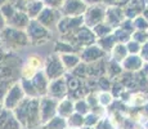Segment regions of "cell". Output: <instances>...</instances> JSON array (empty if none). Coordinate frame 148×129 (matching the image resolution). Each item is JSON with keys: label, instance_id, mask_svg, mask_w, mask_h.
Returning <instances> with one entry per match:
<instances>
[{"label": "cell", "instance_id": "cell-3", "mask_svg": "<svg viewBox=\"0 0 148 129\" xmlns=\"http://www.w3.org/2000/svg\"><path fill=\"white\" fill-rule=\"evenodd\" d=\"M57 106H58V101L49 96L39 98V112H40L41 125H45L54 117V115L57 114Z\"/></svg>", "mask_w": 148, "mask_h": 129}, {"label": "cell", "instance_id": "cell-36", "mask_svg": "<svg viewBox=\"0 0 148 129\" xmlns=\"http://www.w3.org/2000/svg\"><path fill=\"white\" fill-rule=\"evenodd\" d=\"M5 27H7V19L4 18V16L0 12V30H3V28H5Z\"/></svg>", "mask_w": 148, "mask_h": 129}, {"label": "cell", "instance_id": "cell-8", "mask_svg": "<svg viewBox=\"0 0 148 129\" xmlns=\"http://www.w3.org/2000/svg\"><path fill=\"white\" fill-rule=\"evenodd\" d=\"M59 19H61V12H59V9H53V8L44 7V9L41 10L40 14L38 16V18H36V21L39 23H41L44 27L50 30L53 26H57Z\"/></svg>", "mask_w": 148, "mask_h": 129}, {"label": "cell", "instance_id": "cell-13", "mask_svg": "<svg viewBox=\"0 0 148 129\" xmlns=\"http://www.w3.org/2000/svg\"><path fill=\"white\" fill-rule=\"evenodd\" d=\"M81 53H80V59L84 62H88V63H93L95 61H99L102 57L104 56V50H102L98 45H89V47L82 48Z\"/></svg>", "mask_w": 148, "mask_h": 129}, {"label": "cell", "instance_id": "cell-23", "mask_svg": "<svg viewBox=\"0 0 148 129\" xmlns=\"http://www.w3.org/2000/svg\"><path fill=\"white\" fill-rule=\"evenodd\" d=\"M92 30H93V32H94V35L97 38H103V36L111 35V34L113 32V28L111 27V26H108L107 23H104V22L97 25L95 27L92 28Z\"/></svg>", "mask_w": 148, "mask_h": 129}, {"label": "cell", "instance_id": "cell-30", "mask_svg": "<svg viewBox=\"0 0 148 129\" xmlns=\"http://www.w3.org/2000/svg\"><path fill=\"white\" fill-rule=\"evenodd\" d=\"M38 72V70H35L34 67H31L30 65L25 63L23 67L21 68V76L22 79H26V80H31L34 76H35V74Z\"/></svg>", "mask_w": 148, "mask_h": 129}, {"label": "cell", "instance_id": "cell-4", "mask_svg": "<svg viewBox=\"0 0 148 129\" xmlns=\"http://www.w3.org/2000/svg\"><path fill=\"white\" fill-rule=\"evenodd\" d=\"M84 26L89 28L95 27L97 25L104 22L106 17V8L102 4H93L92 7H88L86 12L84 13Z\"/></svg>", "mask_w": 148, "mask_h": 129}, {"label": "cell", "instance_id": "cell-6", "mask_svg": "<svg viewBox=\"0 0 148 129\" xmlns=\"http://www.w3.org/2000/svg\"><path fill=\"white\" fill-rule=\"evenodd\" d=\"M66 68L63 67V63L61 61V57L59 56H49L47 58V61L44 62V72L47 77L50 80H56L58 77L63 76V72Z\"/></svg>", "mask_w": 148, "mask_h": 129}, {"label": "cell", "instance_id": "cell-43", "mask_svg": "<svg viewBox=\"0 0 148 129\" xmlns=\"http://www.w3.org/2000/svg\"><path fill=\"white\" fill-rule=\"evenodd\" d=\"M147 85H148V81H147Z\"/></svg>", "mask_w": 148, "mask_h": 129}, {"label": "cell", "instance_id": "cell-33", "mask_svg": "<svg viewBox=\"0 0 148 129\" xmlns=\"http://www.w3.org/2000/svg\"><path fill=\"white\" fill-rule=\"evenodd\" d=\"M140 44L139 43H136L134 41V40H130V41H127V44H126V49L127 52H129L130 54H138V53H140Z\"/></svg>", "mask_w": 148, "mask_h": 129}, {"label": "cell", "instance_id": "cell-11", "mask_svg": "<svg viewBox=\"0 0 148 129\" xmlns=\"http://www.w3.org/2000/svg\"><path fill=\"white\" fill-rule=\"evenodd\" d=\"M125 19L124 16V9L121 7L117 5H112L110 8H106V17H104V23H107L108 26L115 30L117 28L120 23Z\"/></svg>", "mask_w": 148, "mask_h": 129}, {"label": "cell", "instance_id": "cell-37", "mask_svg": "<svg viewBox=\"0 0 148 129\" xmlns=\"http://www.w3.org/2000/svg\"><path fill=\"white\" fill-rule=\"evenodd\" d=\"M5 56H7V54H5V52H4V49H3V48H1V47H0V63H1V62H3V61H4Z\"/></svg>", "mask_w": 148, "mask_h": 129}, {"label": "cell", "instance_id": "cell-18", "mask_svg": "<svg viewBox=\"0 0 148 129\" xmlns=\"http://www.w3.org/2000/svg\"><path fill=\"white\" fill-rule=\"evenodd\" d=\"M42 9H44V4H42L41 0H32L27 4L26 13L30 17V19H36Z\"/></svg>", "mask_w": 148, "mask_h": 129}, {"label": "cell", "instance_id": "cell-16", "mask_svg": "<svg viewBox=\"0 0 148 129\" xmlns=\"http://www.w3.org/2000/svg\"><path fill=\"white\" fill-rule=\"evenodd\" d=\"M144 62L143 59L140 58V56L138 54H129L124 61L121 62L122 68L127 70L129 72H136V71H140L142 67H143Z\"/></svg>", "mask_w": 148, "mask_h": 129}, {"label": "cell", "instance_id": "cell-38", "mask_svg": "<svg viewBox=\"0 0 148 129\" xmlns=\"http://www.w3.org/2000/svg\"><path fill=\"white\" fill-rule=\"evenodd\" d=\"M142 16L144 17V18L148 21V5H146V8H144V10L142 12Z\"/></svg>", "mask_w": 148, "mask_h": 129}, {"label": "cell", "instance_id": "cell-5", "mask_svg": "<svg viewBox=\"0 0 148 129\" xmlns=\"http://www.w3.org/2000/svg\"><path fill=\"white\" fill-rule=\"evenodd\" d=\"M88 9V4L84 0H63L59 12L63 17H80Z\"/></svg>", "mask_w": 148, "mask_h": 129}, {"label": "cell", "instance_id": "cell-39", "mask_svg": "<svg viewBox=\"0 0 148 129\" xmlns=\"http://www.w3.org/2000/svg\"><path fill=\"white\" fill-rule=\"evenodd\" d=\"M85 3H93V4H98V1H102V0H84Z\"/></svg>", "mask_w": 148, "mask_h": 129}, {"label": "cell", "instance_id": "cell-9", "mask_svg": "<svg viewBox=\"0 0 148 129\" xmlns=\"http://www.w3.org/2000/svg\"><path fill=\"white\" fill-rule=\"evenodd\" d=\"M84 25V17H61V19L57 23L58 31L62 35H66L70 34L72 31L77 30L80 26Z\"/></svg>", "mask_w": 148, "mask_h": 129}, {"label": "cell", "instance_id": "cell-29", "mask_svg": "<svg viewBox=\"0 0 148 129\" xmlns=\"http://www.w3.org/2000/svg\"><path fill=\"white\" fill-rule=\"evenodd\" d=\"M133 26H134V30L136 28L138 31H147L148 30V21L143 16H138L133 19Z\"/></svg>", "mask_w": 148, "mask_h": 129}, {"label": "cell", "instance_id": "cell-22", "mask_svg": "<svg viewBox=\"0 0 148 129\" xmlns=\"http://www.w3.org/2000/svg\"><path fill=\"white\" fill-rule=\"evenodd\" d=\"M67 128V120L61 116H54L52 120L45 124V129H66Z\"/></svg>", "mask_w": 148, "mask_h": 129}, {"label": "cell", "instance_id": "cell-24", "mask_svg": "<svg viewBox=\"0 0 148 129\" xmlns=\"http://www.w3.org/2000/svg\"><path fill=\"white\" fill-rule=\"evenodd\" d=\"M147 101H148V99H147L146 94H143V93H140V92H139V93L132 94L127 103H129L130 106H133V107H142V106H143Z\"/></svg>", "mask_w": 148, "mask_h": 129}, {"label": "cell", "instance_id": "cell-19", "mask_svg": "<svg viewBox=\"0 0 148 129\" xmlns=\"http://www.w3.org/2000/svg\"><path fill=\"white\" fill-rule=\"evenodd\" d=\"M61 57V61L63 63V67L64 68H71V71L76 67L79 63L81 62L80 57L75 53H70V54H59Z\"/></svg>", "mask_w": 148, "mask_h": 129}, {"label": "cell", "instance_id": "cell-10", "mask_svg": "<svg viewBox=\"0 0 148 129\" xmlns=\"http://www.w3.org/2000/svg\"><path fill=\"white\" fill-rule=\"evenodd\" d=\"M67 94H68V89L66 85V80H64L63 76L49 81V87H48V96L49 97L61 101V99L66 98Z\"/></svg>", "mask_w": 148, "mask_h": 129}, {"label": "cell", "instance_id": "cell-41", "mask_svg": "<svg viewBox=\"0 0 148 129\" xmlns=\"http://www.w3.org/2000/svg\"><path fill=\"white\" fill-rule=\"evenodd\" d=\"M81 129H94V128H92V127H84V128H81Z\"/></svg>", "mask_w": 148, "mask_h": 129}, {"label": "cell", "instance_id": "cell-1", "mask_svg": "<svg viewBox=\"0 0 148 129\" xmlns=\"http://www.w3.org/2000/svg\"><path fill=\"white\" fill-rule=\"evenodd\" d=\"M0 41L3 45H5L9 49H19V48H25L26 45L30 44L27 34L23 30H17L10 26H7L5 28L1 30L0 34Z\"/></svg>", "mask_w": 148, "mask_h": 129}, {"label": "cell", "instance_id": "cell-32", "mask_svg": "<svg viewBox=\"0 0 148 129\" xmlns=\"http://www.w3.org/2000/svg\"><path fill=\"white\" fill-rule=\"evenodd\" d=\"M132 40L142 44V43L148 41V35L146 31H135L134 34H132Z\"/></svg>", "mask_w": 148, "mask_h": 129}, {"label": "cell", "instance_id": "cell-15", "mask_svg": "<svg viewBox=\"0 0 148 129\" xmlns=\"http://www.w3.org/2000/svg\"><path fill=\"white\" fill-rule=\"evenodd\" d=\"M30 23V17L27 16L26 12H21V10H16V13L13 14V17L8 21L7 25H9L10 27L17 28V30H26V27Z\"/></svg>", "mask_w": 148, "mask_h": 129}, {"label": "cell", "instance_id": "cell-34", "mask_svg": "<svg viewBox=\"0 0 148 129\" xmlns=\"http://www.w3.org/2000/svg\"><path fill=\"white\" fill-rule=\"evenodd\" d=\"M44 7L48 8H53V9H59L63 3V0H41Z\"/></svg>", "mask_w": 148, "mask_h": 129}, {"label": "cell", "instance_id": "cell-44", "mask_svg": "<svg viewBox=\"0 0 148 129\" xmlns=\"http://www.w3.org/2000/svg\"><path fill=\"white\" fill-rule=\"evenodd\" d=\"M147 31H148V30H147ZM147 35H148V32H147Z\"/></svg>", "mask_w": 148, "mask_h": 129}, {"label": "cell", "instance_id": "cell-28", "mask_svg": "<svg viewBox=\"0 0 148 129\" xmlns=\"http://www.w3.org/2000/svg\"><path fill=\"white\" fill-rule=\"evenodd\" d=\"M73 105H75V112L80 114V115H88V114L90 112V107L85 99H82V101L79 99V101H76Z\"/></svg>", "mask_w": 148, "mask_h": 129}, {"label": "cell", "instance_id": "cell-20", "mask_svg": "<svg viewBox=\"0 0 148 129\" xmlns=\"http://www.w3.org/2000/svg\"><path fill=\"white\" fill-rule=\"evenodd\" d=\"M111 54H112L113 61H116V62L120 63V62H122L127 56H129V52H127V49H126V45L119 43V44H116L115 47H113V49L111 50Z\"/></svg>", "mask_w": 148, "mask_h": 129}, {"label": "cell", "instance_id": "cell-40", "mask_svg": "<svg viewBox=\"0 0 148 129\" xmlns=\"http://www.w3.org/2000/svg\"><path fill=\"white\" fill-rule=\"evenodd\" d=\"M5 3H8V0H0V7H1V5H4Z\"/></svg>", "mask_w": 148, "mask_h": 129}, {"label": "cell", "instance_id": "cell-12", "mask_svg": "<svg viewBox=\"0 0 148 129\" xmlns=\"http://www.w3.org/2000/svg\"><path fill=\"white\" fill-rule=\"evenodd\" d=\"M41 125L40 112H39V98H31L28 105V112L26 119V128L34 129Z\"/></svg>", "mask_w": 148, "mask_h": 129}, {"label": "cell", "instance_id": "cell-42", "mask_svg": "<svg viewBox=\"0 0 148 129\" xmlns=\"http://www.w3.org/2000/svg\"><path fill=\"white\" fill-rule=\"evenodd\" d=\"M66 129H77V128H70V127H67Z\"/></svg>", "mask_w": 148, "mask_h": 129}, {"label": "cell", "instance_id": "cell-31", "mask_svg": "<svg viewBox=\"0 0 148 129\" xmlns=\"http://www.w3.org/2000/svg\"><path fill=\"white\" fill-rule=\"evenodd\" d=\"M26 63L30 65L31 67H34L35 70H38V71H40L41 67H42V61H41V58H40L39 56H36V54H31V56H28Z\"/></svg>", "mask_w": 148, "mask_h": 129}, {"label": "cell", "instance_id": "cell-21", "mask_svg": "<svg viewBox=\"0 0 148 129\" xmlns=\"http://www.w3.org/2000/svg\"><path fill=\"white\" fill-rule=\"evenodd\" d=\"M117 44V39H116V36L113 35V34H111V35H107V36H103V38H101L98 40V47L101 48L102 50H112L113 47Z\"/></svg>", "mask_w": 148, "mask_h": 129}, {"label": "cell", "instance_id": "cell-2", "mask_svg": "<svg viewBox=\"0 0 148 129\" xmlns=\"http://www.w3.org/2000/svg\"><path fill=\"white\" fill-rule=\"evenodd\" d=\"M26 34L30 43L34 45L45 44L52 38V31L44 27L41 23H39L36 19H30V23L26 27Z\"/></svg>", "mask_w": 148, "mask_h": 129}, {"label": "cell", "instance_id": "cell-27", "mask_svg": "<svg viewBox=\"0 0 148 129\" xmlns=\"http://www.w3.org/2000/svg\"><path fill=\"white\" fill-rule=\"evenodd\" d=\"M0 12H1V14L4 16V18L7 19V23H8V21H9V19L13 17V14L16 13V8H14V5L12 3L8 1V3H5L4 5L0 7Z\"/></svg>", "mask_w": 148, "mask_h": 129}, {"label": "cell", "instance_id": "cell-17", "mask_svg": "<svg viewBox=\"0 0 148 129\" xmlns=\"http://www.w3.org/2000/svg\"><path fill=\"white\" fill-rule=\"evenodd\" d=\"M75 112V105L71 101V98H63L61 101H58V106H57V114L61 117H70L72 114Z\"/></svg>", "mask_w": 148, "mask_h": 129}, {"label": "cell", "instance_id": "cell-14", "mask_svg": "<svg viewBox=\"0 0 148 129\" xmlns=\"http://www.w3.org/2000/svg\"><path fill=\"white\" fill-rule=\"evenodd\" d=\"M31 83H32L34 88H35L36 93H38L39 97H44L48 96V87H49V79L47 77L45 72L42 70L38 71L35 74V76L31 79Z\"/></svg>", "mask_w": 148, "mask_h": 129}, {"label": "cell", "instance_id": "cell-25", "mask_svg": "<svg viewBox=\"0 0 148 129\" xmlns=\"http://www.w3.org/2000/svg\"><path fill=\"white\" fill-rule=\"evenodd\" d=\"M67 127L70 128H81L84 125V116L77 112H73L70 117H67Z\"/></svg>", "mask_w": 148, "mask_h": 129}, {"label": "cell", "instance_id": "cell-7", "mask_svg": "<svg viewBox=\"0 0 148 129\" xmlns=\"http://www.w3.org/2000/svg\"><path fill=\"white\" fill-rule=\"evenodd\" d=\"M25 92L22 89L21 84L18 83H16L14 85L9 88V90L7 92V94H5L4 97V102H3V105H4V107L7 108V110L12 111L14 108L17 107V105H18L19 102L22 101V99L25 98Z\"/></svg>", "mask_w": 148, "mask_h": 129}, {"label": "cell", "instance_id": "cell-26", "mask_svg": "<svg viewBox=\"0 0 148 129\" xmlns=\"http://www.w3.org/2000/svg\"><path fill=\"white\" fill-rule=\"evenodd\" d=\"M97 97H98V102L102 107H107L113 101V96L110 92H106V90H102L99 93H97Z\"/></svg>", "mask_w": 148, "mask_h": 129}, {"label": "cell", "instance_id": "cell-35", "mask_svg": "<svg viewBox=\"0 0 148 129\" xmlns=\"http://www.w3.org/2000/svg\"><path fill=\"white\" fill-rule=\"evenodd\" d=\"M140 58L143 62H148V41H146L140 48Z\"/></svg>", "mask_w": 148, "mask_h": 129}]
</instances>
